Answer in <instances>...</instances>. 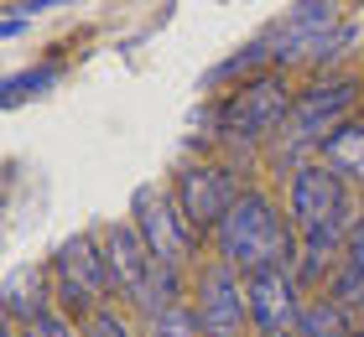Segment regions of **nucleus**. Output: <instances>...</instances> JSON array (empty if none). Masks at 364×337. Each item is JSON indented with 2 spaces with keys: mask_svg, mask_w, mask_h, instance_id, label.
Wrapping results in <instances>:
<instances>
[{
  "mask_svg": "<svg viewBox=\"0 0 364 337\" xmlns=\"http://www.w3.org/2000/svg\"><path fill=\"white\" fill-rule=\"evenodd\" d=\"M208 255L235 265L245 280L260 270H291L302 255V233L287 213V197L266 182H250L245 197L224 213V223L208 233Z\"/></svg>",
  "mask_w": 364,
  "mask_h": 337,
  "instance_id": "2",
  "label": "nucleus"
},
{
  "mask_svg": "<svg viewBox=\"0 0 364 337\" xmlns=\"http://www.w3.org/2000/svg\"><path fill=\"white\" fill-rule=\"evenodd\" d=\"M296 104V78L266 67L255 78H240L208 104V145L229 150L240 161H266V150L281 140Z\"/></svg>",
  "mask_w": 364,
  "mask_h": 337,
  "instance_id": "1",
  "label": "nucleus"
},
{
  "mask_svg": "<svg viewBox=\"0 0 364 337\" xmlns=\"http://www.w3.org/2000/svg\"><path fill=\"white\" fill-rule=\"evenodd\" d=\"M193 311H198V327L203 337H255L250 332V296H245V275L224 260H203L193 270Z\"/></svg>",
  "mask_w": 364,
  "mask_h": 337,
  "instance_id": "8",
  "label": "nucleus"
},
{
  "mask_svg": "<svg viewBox=\"0 0 364 337\" xmlns=\"http://www.w3.org/2000/svg\"><path fill=\"white\" fill-rule=\"evenodd\" d=\"M63 78V62H37V67H21V73H11L6 78V109H16V104H26V99H37V94H47L53 83Z\"/></svg>",
  "mask_w": 364,
  "mask_h": 337,
  "instance_id": "13",
  "label": "nucleus"
},
{
  "mask_svg": "<svg viewBox=\"0 0 364 337\" xmlns=\"http://www.w3.org/2000/svg\"><path fill=\"white\" fill-rule=\"evenodd\" d=\"M21 337H78V322L63 316V311H47V316H37V322H26Z\"/></svg>",
  "mask_w": 364,
  "mask_h": 337,
  "instance_id": "18",
  "label": "nucleus"
},
{
  "mask_svg": "<svg viewBox=\"0 0 364 337\" xmlns=\"http://www.w3.org/2000/svg\"><path fill=\"white\" fill-rule=\"evenodd\" d=\"M343 260L364 265V208H359V218L349 223V233H343Z\"/></svg>",
  "mask_w": 364,
  "mask_h": 337,
  "instance_id": "19",
  "label": "nucleus"
},
{
  "mask_svg": "<svg viewBox=\"0 0 364 337\" xmlns=\"http://www.w3.org/2000/svg\"><path fill=\"white\" fill-rule=\"evenodd\" d=\"M255 161H240V156H224V150H203V156H188V161H177V172H172V197H177V208L188 213V223L198 233H213L224 223V213L235 208V202L245 197V187L255 182L250 172Z\"/></svg>",
  "mask_w": 364,
  "mask_h": 337,
  "instance_id": "5",
  "label": "nucleus"
},
{
  "mask_svg": "<svg viewBox=\"0 0 364 337\" xmlns=\"http://www.w3.org/2000/svg\"><path fill=\"white\" fill-rule=\"evenodd\" d=\"M291 337H354V316H349V311H338L328 296H312Z\"/></svg>",
  "mask_w": 364,
  "mask_h": 337,
  "instance_id": "12",
  "label": "nucleus"
},
{
  "mask_svg": "<svg viewBox=\"0 0 364 337\" xmlns=\"http://www.w3.org/2000/svg\"><path fill=\"white\" fill-rule=\"evenodd\" d=\"M125 218L136 223V233L146 239V249H151L161 265L198 270V265L208 260V233H198L188 223V213L177 208V197H172L167 182H146V187H136Z\"/></svg>",
  "mask_w": 364,
  "mask_h": 337,
  "instance_id": "6",
  "label": "nucleus"
},
{
  "mask_svg": "<svg viewBox=\"0 0 364 337\" xmlns=\"http://www.w3.org/2000/svg\"><path fill=\"white\" fill-rule=\"evenodd\" d=\"M53 270V291H58V311L84 322L99 306L114 301V280H109V265H105V244L99 233H73V239L58 244V255L47 260Z\"/></svg>",
  "mask_w": 364,
  "mask_h": 337,
  "instance_id": "7",
  "label": "nucleus"
},
{
  "mask_svg": "<svg viewBox=\"0 0 364 337\" xmlns=\"http://www.w3.org/2000/svg\"><path fill=\"white\" fill-rule=\"evenodd\" d=\"M354 337H364V311H359V316H354Z\"/></svg>",
  "mask_w": 364,
  "mask_h": 337,
  "instance_id": "22",
  "label": "nucleus"
},
{
  "mask_svg": "<svg viewBox=\"0 0 364 337\" xmlns=\"http://www.w3.org/2000/svg\"><path fill=\"white\" fill-rule=\"evenodd\" d=\"M141 337H203V327H198L193 301H182V306H167V311L146 316V322H141Z\"/></svg>",
  "mask_w": 364,
  "mask_h": 337,
  "instance_id": "16",
  "label": "nucleus"
},
{
  "mask_svg": "<svg viewBox=\"0 0 364 337\" xmlns=\"http://www.w3.org/2000/svg\"><path fill=\"white\" fill-rule=\"evenodd\" d=\"M0 311H6V322L26 327L37 322V316L58 311V291H53V270L47 265H21L6 275V296H0Z\"/></svg>",
  "mask_w": 364,
  "mask_h": 337,
  "instance_id": "10",
  "label": "nucleus"
},
{
  "mask_svg": "<svg viewBox=\"0 0 364 337\" xmlns=\"http://www.w3.org/2000/svg\"><path fill=\"white\" fill-rule=\"evenodd\" d=\"M11 6H16V11H21L26 21H31V16H42V11H58V6H78V0H11Z\"/></svg>",
  "mask_w": 364,
  "mask_h": 337,
  "instance_id": "20",
  "label": "nucleus"
},
{
  "mask_svg": "<svg viewBox=\"0 0 364 337\" xmlns=\"http://www.w3.org/2000/svg\"><path fill=\"white\" fill-rule=\"evenodd\" d=\"M21 26H26V16L16 6H6V16H0V37H21Z\"/></svg>",
  "mask_w": 364,
  "mask_h": 337,
  "instance_id": "21",
  "label": "nucleus"
},
{
  "mask_svg": "<svg viewBox=\"0 0 364 337\" xmlns=\"http://www.w3.org/2000/svg\"><path fill=\"white\" fill-rule=\"evenodd\" d=\"M281 192H287V213H291L296 233H302V244H328V249H343V233L364 208L359 192L338 172H328L318 156L296 166L281 182Z\"/></svg>",
  "mask_w": 364,
  "mask_h": 337,
  "instance_id": "4",
  "label": "nucleus"
},
{
  "mask_svg": "<svg viewBox=\"0 0 364 337\" xmlns=\"http://www.w3.org/2000/svg\"><path fill=\"white\" fill-rule=\"evenodd\" d=\"M312 156H318L328 172H338V177L359 192V187H364V109L354 114V120H343L318 150H312Z\"/></svg>",
  "mask_w": 364,
  "mask_h": 337,
  "instance_id": "11",
  "label": "nucleus"
},
{
  "mask_svg": "<svg viewBox=\"0 0 364 337\" xmlns=\"http://www.w3.org/2000/svg\"><path fill=\"white\" fill-rule=\"evenodd\" d=\"M245 296H250V332L255 337H291L307 301H312L307 285L291 270H260V275L245 280Z\"/></svg>",
  "mask_w": 364,
  "mask_h": 337,
  "instance_id": "9",
  "label": "nucleus"
},
{
  "mask_svg": "<svg viewBox=\"0 0 364 337\" xmlns=\"http://www.w3.org/2000/svg\"><path fill=\"white\" fill-rule=\"evenodd\" d=\"M364 109V67H328V73H312L296 83V104L291 120L281 130V140L266 150V166H276V177L287 182L302 161H312L328 135L343 120H354Z\"/></svg>",
  "mask_w": 364,
  "mask_h": 337,
  "instance_id": "3",
  "label": "nucleus"
},
{
  "mask_svg": "<svg viewBox=\"0 0 364 337\" xmlns=\"http://www.w3.org/2000/svg\"><path fill=\"white\" fill-rule=\"evenodd\" d=\"M323 296L333 301L338 311H349V316H359L364 311V265H354V260H343L333 275H328V285H323Z\"/></svg>",
  "mask_w": 364,
  "mask_h": 337,
  "instance_id": "14",
  "label": "nucleus"
},
{
  "mask_svg": "<svg viewBox=\"0 0 364 337\" xmlns=\"http://www.w3.org/2000/svg\"><path fill=\"white\" fill-rule=\"evenodd\" d=\"M338 6H343V0H291V6H287V21H291V26L328 31V26H338V21H343Z\"/></svg>",
  "mask_w": 364,
  "mask_h": 337,
  "instance_id": "17",
  "label": "nucleus"
},
{
  "mask_svg": "<svg viewBox=\"0 0 364 337\" xmlns=\"http://www.w3.org/2000/svg\"><path fill=\"white\" fill-rule=\"evenodd\" d=\"M78 337H141V316L125 311L120 301H109V306H99L94 316L78 322Z\"/></svg>",
  "mask_w": 364,
  "mask_h": 337,
  "instance_id": "15",
  "label": "nucleus"
}]
</instances>
